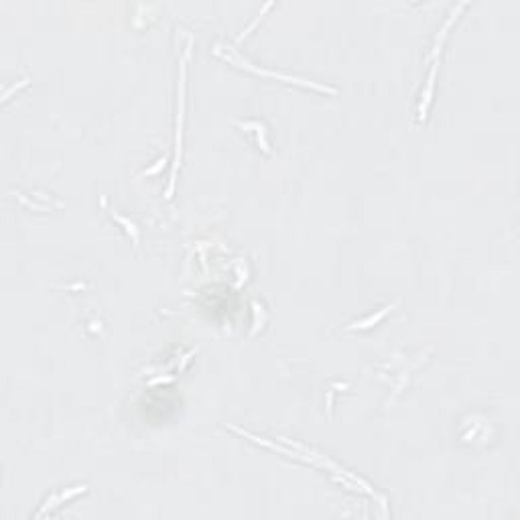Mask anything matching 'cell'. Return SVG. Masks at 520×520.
<instances>
[{
    "mask_svg": "<svg viewBox=\"0 0 520 520\" xmlns=\"http://www.w3.org/2000/svg\"><path fill=\"white\" fill-rule=\"evenodd\" d=\"M191 43L193 39L187 37V47L183 51V59H181V79H179V112H177V136H175V165H173V175H171V183H169V189H167V199L173 197V189H175V181H177V171H179V165H181V151H183V104H185V72H187V59H189V53H191Z\"/></svg>",
    "mask_w": 520,
    "mask_h": 520,
    "instance_id": "cell-1",
    "label": "cell"
},
{
    "mask_svg": "<svg viewBox=\"0 0 520 520\" xmlns=\"http://www.w3.org/2000/svg\"><path fill=\"white\" fill-rule=\"evenodd\" d=\"M388 309H390V307L382 309V311H380V313H376V315H370V317L362 319L360 323H358V321H356V323H352V325H350L348 329H356V327H362V329H364V327H370V325H372V323H378L380 319H382V317L386 315V311H388Z\"/></svg>",
    "mask_w": 520,
    "mask_h": 520,
    "instance_id": "cell-2",
    "label": "cell"
},
{
    "mask_svg": "<svg viewBox=\"0 0 520 520\" xmlns=\"http://www.w3.org/2000/svg\"><path fill=\"white\" fill-rule=\"evenodd\" d=\"M112 217H116L120 224H124V226H126V232H128V234H132L134 246H138V230H136V226H134L132 222H128V219H126V217H122V215H118V214H114V212H112Z\"/></svg>",
    "mask_w": 520,
    "mask_h": 520,
    "instance_id": "cell-3",
    "label": "cell"
}]
</instances>
